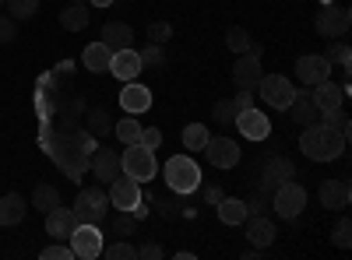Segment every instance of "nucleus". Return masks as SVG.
I'll use <instances>...</instances> for the list:
<instances>
[{"label":"nucleus","mask_w":352,"mask_h":260,"mask_svg":"<svg viewBox=\"0 0 352 260\" xmlns=\"http://www.w3.org/2000/svg\"><path fill=\"white\" fill-rule=\"evenodd\" d=\"M109 60H113V49L99 39V43H92V46H85V53H81V64L92 71V74H102V71H109Z\"/></svg>","instance_id":"nucleus-21"},{"label":"nucleus","mask_w":352,"mask_h":260,"mask_svg":"<svg viewBox=\"0 0 352 260\" xmlns=\"http://www.w3.org/2000/svg\"><path fill=\"white\" fill-rule=\"evenodd\" d=\"M39 257H43V260H74L71 246H60V243H50V246H46Z\"/></svg>","instance_id":"nucleus-40"},{"label":"nucleus","mask_w":352,"mask_h":260,"mask_svg":"<svg viewBox=\"0 0 352 260\" xmlns=\"http://www.w3.org/2000/svg\"><path fill=\"white\" fill-rule=\"evenodd\" d=\"M25 200L18 197V193H4L0 197V225H18L21 218H25Z\"/></svg>","instance_id":"nucleus-24"},{"label":"nucleus","mask_w":352,"mask_h":260,"mask_svg":"<svg viewBox=\"0 0 352 260\" xmlns=\"http://www.w3.org/2000/svg\"><path fill=\"white\" fill-rule=\"evenodd\" d=\"M349 56H352V53H349V46H345V43H338V46H331V49L324 53V60H335V64L349 67Z\"/></svg>","instance_id":"nucleus-43"},{"label":"nucleus","mask_w":352,"mask_h":260,"mask_svg":"<svg viewBox=\"0 0 352 260\" xmlns=\"http://www.w3.org/2000/svg\"><path fill=\"white\" fill-rule=\"evenodd\" d=\"M92 4H96V8H109V4H113V0H92Z\"/></svg>","instance_id":"nucleus-48"},{"label":"nucleus","mask_w":352,"mask_h":260,"mask_svg":"<svg viewBox=\"0 0 352 260\" xmlns=\"http://www.w3.org/2000/svg\"><path fill=\"white\" fill-rule=\"evenodd\" d=\"M67 246L78 260H96L102 257V233H99V225L92 222H78L74 225V233L67 236Z\"/></svg>","instance_id":"nucleus-4"},{"label":"nucleus","mask_w":352,"mask_h":260,"mask_svg":"<svg viewBox=\"0 0 352 260\" xmlns=\"http://www.w3.org/2000/svg\"><path fill=\"white\" fill-rule=\"evenodd\" d=\"M232 127H236L247 141H264V137L272 134L268 117H264V113H257L254 106H250V109H240V113H236V120H232Z\"/></svg>","instance_id":"nucleus-12"},{"label":"nucleus","mask_w":352,"mask_h":260,"mask_svg":"<svg viewBox=\"0 0 352 260\" xmlns=\"http://www.w3.org/2000/svg\"><path fill=\"white\" fill-rule=\"evenodd\" d=\"M109 71L120 78V81H134L144 67H141V56L134 46H124V49H113V60H109Z\"/></svg>","instance_id":"nucleus-14"},{"label":"nucleus","mask_w":352,"mask_h":260,"mask_svg":"<svg viewBox=\"0 0 352 260\" xmlns=\"http://www.w3.org/2000/svg\"><path fill=\"white\" fill-rule=\"evenodd\" d=\"M74 215H78V222H92V225H99V222L106 218V193H102L99 187H85V190H78Z\"/></svg>","instance_id":"nucleus-9"},{"label":"nucleus","mask_w":352,"mask_h":260,"mask_svg":"<svg viewBox=\"0 0 352 260\" xmlns=\"http://www.w3.org/2000/svg\"><path fill=\"white\" fill-rule=\"evenodd\" d=\"M92 172H96V180L113 183L116 176H120V155L109 152V148H96L92 152Z\"/></svg>","instance_id":"nucleus-19"},{"label":"nucleus","mask_w":352,"mask_h":260,"mask_svg":"<svg viewBox=\"0 0 352 260\" xmlns=\"http://www.w3.org/2000/svg\"><path fill=\"white\" fill-rule=\"evenodd\" d=\"M0 8H4V0H0Z\"/></svg>","instance_id":"nucleus-49"},{"label":"nucleus","mask_w":352,"mask_h":260,"mask_svg":"<svg viewBox=\"0 0 352 260\" xmlns=\"http://www.w3.org/2000/svg\"><path fill=\"white\" fill-rule=\"evenodd\" d=\"M275 222H268V218H261V215H254L250 218V225H247V239L254 243V246H272L275 243Z\"/></svg>","instance_id":"nucleus-23"},{"label":"nucleus","mask_w":352,"mask_h":260,"mask_svg":"<svg viewBox=\"0 0 352 260\" xmlns=\"http://www.w3.org/2000/svg\"><path fill=\"white\" fill-rule=\"evenodd\" d=\"M74 225H78V215L71 208L56 204L53 211H46V233H50V239H67L74 233Z\"/></svg>","instance_id":"nucleus-17"},{"label":"nucleus","mask_w":352,"mask_h":260,"mask_svg":"<svg viewBox=\"0 0 352 260\" xmlns=\"http://www.w3.org/2000/svg\"><path fill=\"white\" fill-rule=\"evenodd\" d=\"M264 187H275V183H285V180H292V162L289 158H282V155H275V158H268V165H264Z\"/></svg>","instance_id":"nucleus-25"},{"label":"nucleus","mask_w":352,"mask_h":260,"mask_svg":"<svg viewBox=\"0 0 352 260\" xmlns=\"http://www.w3.org/2000/svg\"><path fill=\"white\" fill-rule=\"evenodd\" d=\"M296 74H300L303 84H317V81L331 78V60H324L320 53H307L296 60Z\"/></svg>","instance_id":"nucleus-15"},{"label":"nucleus","mask_w":352,"mask_h":260,"mask_svg":"<svg viewBox=\"0 0 352 260\" xmlns=\"http://www.w3.org/2000/svg\"><path fill=\"white\" fill-rule=\"evenodd\" d=\"M120 215H124V218H116V222H113V228H116V233H120V236H131V233H134V222H138V218H131L127 211H120Z\"/></svg>","instance_id":"nucleus-44"},{"label":"nucleus","mask_w":352,"mask_h":260,"mask_svg":"<svg viewBox=\"0 0 352 260\" xmlns=\"http://www.w3.org/2000/svg\"><path fill=\"white\" fill-rule=\"evenodd\" d=\"M138 56H141V67H144V71H162V67H166L162 46H155V43H148L144 49H138Z\"/></svg>","instance_id":"nucleus-30"},{"label":"nucleus","mask_w":352,"mask_h":260,"mask_svg":"<svg viewBox=\"0 0 352 260\" xmlns=\"http://www.w3.org/2000/svg\"><path fill=\"white\" fill-rule=\"evenodd\" d=\"M226 46H229L232 53H247V49H250V36H247V28L232 25L229 32H226Z\"/></svg>","instance_id":"nucleus-32"},{"label":"nucleus","mask_w":352,"mask_h":260,"mask_svg":"<svg viewBox=\"0 0 352 260\" xmlns=\"http://www.w3.org/2000/svg\"><path fill=\"white\" fill-rule=\"evenodd\" d=\"M138 257H144V260H159V257H162V246L148 243V246H141V250H138Z\"/></svg>","instance_id":"nucleus-45"},{"label":"nucleus","mask_w":352,"mask_h":260,"mask_svg":"<svg viewBox=\"0 0 352 260\" xmlns=\"http://www.w3.org/2000/svg\"><path fill=\"white\" fill-rule=\"evenodd\" d=\"M141 204V183L138 180H131V176H116L113 183H109V208H116V211H134Z\"/></svg>","instance_id":"nucleus-8"},{"label":"nucleus","mask_w":352,"mask_h":260,"mask_svg":"<svg viewBox=\"0 0 352 260\" xmlns=\"http://www.w3.org/2000/svg\"><path fill=\"white\" fill-rule=\"evenodd\" d=\"M204 197H208L212 204H219V200H222V190H219V187H208V190H204Z\"/></svg>","instance_id":"nucleus-47"},{"label":"nucleus","mask_w":352,"mask_h":260,"mask_svg":"<svg viewBox=\"0 0 352 260\" xmlns=\"http://www.w3.org/2000/svg\"><path fill=\"white\" fill-rule=\"evenodd\" d=\"M349 243H352V225H349V218H338V225H335V246L349 250Z\"/></svg>","instance_id":"nucleus-39"},{"label":"nucleus","mask_w":352,"mask_h":260,"mask_svg":"<svg viewBox=\"0 0 352 260\" xmlns=\"http://www.w3.org/2000/svg\"><path fill=\"white\" fill-rule=\"evenodd\" d=\"M120 106L131 113V117H138V113L152 109V92L144 88V84H134V81H127V88L120 92Z\"/></svg>","instance_id":"nucleus-20"},{"label":"nucleus","mask_w":352,"mask_h":260,"mask_svg":"<svg viewBox=\"0 0 352 260\" xmlns=\"http://www.w3.org/2000/svg\"><path fill=\"white\" fill-rule=\"evenodd\" d=\"M102 43L109 49H124V46H134V28L127 21H106L102 28Z\"/></svg>","instance_id":"nucleus-22"},{"label":"nucleus","mask_w":352,"mask_h":260,"mask_svg":"<svg viewBox=\"0 0 352 260\" xmlns=\"http://www.w3.org/2000/svg\"><path fill=\"white\" fill-rule=\"evenodd\" d=\"M352 25V11L345 4H324V11H317V32L324 39H342Z\"/></svg>","instance_id":"nucleus-5"},{"label":"nucleus","mask_w":352,"mask_h":260,"mask_svg":"<svg viewBox=\"0 0 352 260\" xmlns=\"http://www.w3.org/2000/svg\"><path fill=\"white\" fill-rule=\"evenodd\" d=\"M261 74H264V71H261V46L250 43V49L240 53V60L232 64V81H236V88L254 92L257 81H261Z\"/></svg>","instance_id":"nucleus-7"},{"label":"nucleus","mask_w":352,"mask_h":260,"mask_svg":"<svg viewBox=\"0 0 352 260\" xmlns=\"http://www.w3.org/2000/svg\"><path fill=\"white\" fill-rule=\"evenodd\" d=\"M56 204H60V190H56V187L39 183V187L32 190V208H39L43 215H46V211H53Z\"/></svg>","instance_id":"nucleus-28"},{"label":"nucleus","mask_w":352,"mask_h":260,"mask_svg":"<svg viewBox=\"0 0 352 260\" xmlns=\"http://www.w3.org/2000/svg\"><path fill=\"white\" fill-rule=\"evenodd\" d=\"M169 36H173V25H169V21H152V25H148V43L162 46Z\"/></svg>","instance_id":"nucleus-35"},{"label":"nucleus","mask_w":352,"mask_h":260,"mask_svg":"<svg viewBox=\"0 0 352 260\" xmlns=\"http://www.w3.org/2000/svg\"><path fill=\"white\" fill-rule=\"evenodd\" d=\"M215 211H219V218H222L226 225H240V222H247V204H243V200H236V197H222Z\"/></svg>","instance_id":"nucleus-26"},{"label":"nucleus","mask_w":352,"mask_h":260,"mask_svg":"<svg viewBox=\"0 0 352 260\" xmlns=\"http://www.w3.org/2000/svg\"><path fill=\"white\" fill-rule=\"evenodd\" d=\"M303 208H307V190L300 183H292V180L278 183V190H275V211L282 218H296Z\"/></svg>","instance_id":"nucleus-11"},{"label":"nucleus","mask_w":352,"mask_h":260,"mask_svg":"<svg viewBox=\"0 0 352 260\" xmlns=\"http://www.w3.org/2000/svg\"><path fill=\"white\" fill-rule=\"evenodd\" d=\"M4 4H8V14L14 21H28V18L39 11V0H4Z\"/></svg>","instance_id":"nucleus-31"},{"label":"nucleus","mask_w":352,"mask_h":260,"mask_svg":"<svg viewBox=\"0 0 352 260\" xmlns=\"http://www.w3.org/2000/svg\"><path fill=\"white\" fill-rule=\"evenodd\" d=\"M250 106H254V92L240 88V95H236V109H250Z\"/></svg>","instance_id":"nucleus-46"},{"label":"nucleus","mask_w":352,"mask_h":260,"mask_svg":"<svg viewBox=\"0 0 352 260\" xmlns=\"http://www.w3.org/2000/svg\"><path fill=\"white\" fill-rule=\"evenodd\" d=\"M138 144H144V148H159V144H162V130L159 127H141V141Z\"/></svg>","instance_id":"nucleus-41"},{"label":"nucleus","mask_w":352,"mask_h":260,"mask_svg":"<svg viewBox=\"0 0 352 260\" xmlns=\"http://www.w3.org/2000/svg\"><path fill=\"white\" fill-rule=\"evenodd\" d=\"M212 113H215V120H219V123H232L240 109H236V102H215V109H212Z\"/></svg>","instance_id":"nucleus-37"},{"label":"nucleus","mask_w":352,"mask_h":260,"mask_svg":"<svg viewBox=\"0 0 352 260\" xmlns=\"http://www.w3.org/2000/svg\"><path fill=\"white\" fill-rule=\"evenodd\" d=\"M324 123H328V127H335L342 137H349V117H345L342 109H335V113H324Z\"/></svg>","instance_id":"nucleus-38"},{"label":"nucleus","mask_w":352,"mask_h":260,"mask_svg":"<svg viewBox=\"0 0 352 260\" xmlns=\"http://www.w3.org/2000/svg\"><path fill=\"white\" fill-rule=\"evenodd\" d=\"M208 127H204V123H190L187 130H184V148L187 152H201L204 148V144H208Z\"/></svg>","instance_id":"nucleus-29"},{"label":"nucleus","mask_w":352,"mask_h":260,"mask_svg":"<svg viewBox=\"0 0 352 260\" xmlns=\"http://www.w3.org/2000/svg\"><path fill=\"white\" fill-rule=\"evenodd\" d=\"M106 257H109V260H134L138 250H134L131 243H113V246H106Z\"/></svg>","instance_id":"nucleus-36"},{"label":"nucleus","mask_w":352,"mask_h":260,"mask_svg":"<svg viewBox=\"0 0 352 260\" xmlns=\"http://www.w3.org/2000/svg\"><path fill=\"white\" fill-rule=\"evenodd\" d=\"M300 148L314 162H331V158H338L345 152V137L335 127H328V123H310L300 134Z\"/></svg>","instance_id":"nucleus-1"},{"label":"nucleus","mask_w":352,"mask_h":260,"mask_svg":"<svg viewBox=\"0 0 352 260\" xmlns=\"http://www.w3.org/2000/svg\"><path fill=\"white\" fill-rule=\"evenodd\" d=\"M18 36V21L11 14H0V43H11Z\"/></svg>","instance_id":"nucleus-42"},{"label":"nucleus","mask_w":352,"mask_h":260,"mask_svg":"<svg viewBox=\"0 0 352 260\" xmlns=\"http://www.w3.org/2000/svg\"><path fill=\"white\" fill-rule=\"evenodd\" d=\"M166 187L173 193H190L201 187V169L190 155H173L166 162Z\"/></svg>","instance_id":"nucleus-3"},{"label":"nucleus","mask_w":352,"mask_h":260,"mask_svg":"<svg viewBox=\"0 0 352 260\" xmlns=\"http://www.w3.org/2000/svg\"><path fill=\"white\" fill-rule=\"evenodd\" d=\"M120 172L138 183H148L155 180V172H159V162H155V152L152 148H144V144H127V152L120 155Z\"/></svg>","instance_id":"nucleus-2"},{"label":"nucleus","mask_w":352,"mask_h":260,"mask_svg":"<svg viewBox=\"0 0 352 260\" xmlns=\"http://www.w3.org/2000/svg\"><path fill=\"white\" fill-rule=\"evenodd\" d=\"M116 137H120L124 144H138V141H141V123H138L134 117L120 120V123H116Z\"/></svg>","instance_id":"nucleus-33"},{"label":"nucleus","mask_w":352,"mask_h":260,"mask_svg":"<svg viewBox=\"0 0 352 260\" xmlns=\"http://www.w3.org/2000/svg\"><path fill=\"white\" fill-rule=\"evenodd\" d=\"M285 109L292 113V123H307V127L317 123V117H320V109H317V102H314V92H296Z\"/></svg>","instance_id":"nucleus-18"},{"label":"nucleus","mask_w":352,"mask_h":260,"mask_svg":"<svg viewBox=\"0 0 352 260\" xmlns=\"http://www.w3.org/2000/svg\"><path fill=\"white\" fill-rule=\"evenodd\" d=\"M71 4H74V0H71Z\"/></svg>","instance_id":"nucleus-50"},{"label":"nucleus","mask_w":352,"mask_h":260,"mask_svg":"<svg viewBox=\"0 0 352 260\" xmlns=\"http://www.w3.org/2000/svg\"><path fill=\"white\" fill-rule=\"evenodd\" d=\"M257 95L268 102L272 109H285L292 102V95H296V88H292V81L282 78V74H261L257 81Z\"/></svg>","instance_id":"nucleus-6"},{"label":"nucleus","mask_w":352,"mask_h":260,"mask_svg":"<svg viewBox=\"0 0 352 260\" xmlns=\"http://www.w3.org/2000/svg\"><path fill=\"white\" fill-rule=\"evenodd\" d=\"M60 25L67 28V32H81V28H88V8H85V0H74L67 11H60Z\"/></svg>","instance_id":"nucleus-27"},{"label":"nucleus","mask_w":352,"mask_h":260,"mask_svg":"<svg viewBox=\"0 0 352 260\" xmlns=\"http://www.w3.org/2000/svg\"><path fill=\"white\" fill-rule=\"evenodd\" d=\"M204 158H208L215 169H232L240 165V144L232 137H208V144H204Z\"/></svg>","instance_id":"nucleus-10"},{"label":"nucleus","mask_w":352,"mask_h":260,"mask_svg":"<svg viewBox=\"0 0 352 260\" xmlns=\"http://www.w3.org/2000/svg\"><path fill=\"white\" fill-rule=\"evenodd\" d=\"M88 130H92V134H109V113L106 109H92V113H88Z\"/></svg>","instance_id":"nucleus-34"},{"label":"nucleus","mask_w":352,"mask_h":260,"mask_svg":"<svg viewBox=\"0 0 352 260\" xmlns=\"http://www.w3.org/2000/svg\"><path fill=\"white\" fill-rule=\"evenodd\" d=\"M352 200V190L345 180H324L320 183V204H324L328 211H345Z\"/></svg>","instance_id":"nucleus-16"},{"label":"nucleus","mask_w":352,"mask_h":260,"mask_svg":"<svg viewBox=\"0 0 352 260\" xmlns=\"http://www.w3.org/2000/svg\"><path fill=\"white\" fill-rule=\"evenodd\" d=\"M345 99H349V88H345V84H335L331 78H324V81H317V84H314V102H317L320 113H335V109H342Z\"/></svg>","instance_id":"nucleus-13"}]
</instances>
